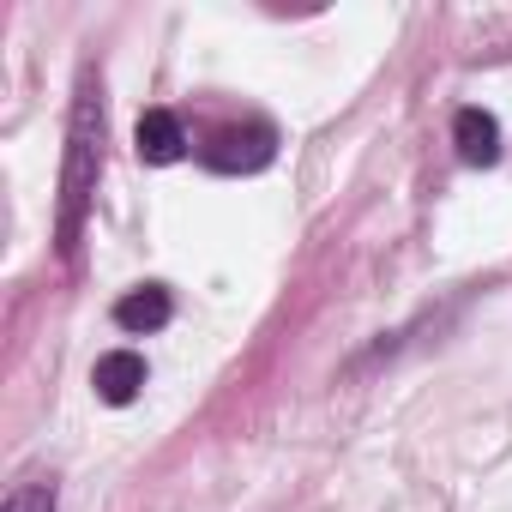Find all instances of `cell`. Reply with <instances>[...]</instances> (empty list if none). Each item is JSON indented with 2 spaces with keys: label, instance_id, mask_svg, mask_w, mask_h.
Instances as JSON below:
<instances>
[{
  "label": "cell",
  "instance_id": "3957f363",
  "mask_svg": "<svg viewBox=\"0 0 512 512\" xmlns=\"http://www.w3.org/2000/svg\"><path fill=\"white\" fill-rule=\"evenodd\" d=\"M91 386H97L103 404H133L139 386H145V356H133V350H109V356L91 368Z\"/></svg>",
  "mask_w": 512,
  "mask_h": 512
},
{
  "label": "cell",
  "instance_id": "277c9868",
  "mask_svg": "<svg viewBox=\"0 0 512 512\" xmlns=\"http://www.w3.org/2000/svg\"><path fill=\"white\" fill-rule=\"evenodd\" d=\"M133 145H139L145 163H175V157L187 151V133H181V121H175L169 109H145L139 127H133Z\"/></svg>",
  "mask_w": 512,
  "mask_h": 512
},
{
  "label": "cell",
  "instance_id": "6da1fadb",
  "mask_svg": "<svg viewBox=\"0 0 512 512\" xmlns=\"http://www.w3.org/2000/svg\"><path fill=\"white\" fill-rule=\"evenodd\" d=\"M97 133H103V115H97V97L85 85L79 109H73V157H67V217H61V247L73 253L79 241V205L91 193V169H97Z\"/></svg>",
  "mask_w": 512,
  "mask_h": 512
},
{
  "label": "cell",
  "instance_id": "8992f818",
  "mask_svg": "<svg viewBox=\"0 0 512 512\" xmlns=\"http://www.w3.org/2000/svg\"><path fill=\"white\" fill-rule=\"evenodd\" d=\"M163 320H169V296L157 284H145V290H133V296L115 302V326L121 332H157Z\"/></svg>",
  "mask_w": 512,
  "mask_h": 512
},
{
  "label": "cell",
  "instance_id": "52a82bcc",
  "mask_svg": "<svg viewBox=\"0 0 512 512\" xmlns=\"http://www.w3.org/2000/svg\"><path fill=\"white\" fill-rule=\"evenodd\" d=\"M7 512H55V488L31 482V488H19V494L7 500Z\"/></svg>",
  "mask_w": 512,
  "mask_h": 512
},
{
  "label": "cell",
  "instance_id": "5b68a950",
  "mask_svg": "<svg viewBox=\"0 0 512 512\" xmlns=\"http://www.w3.org/2000/svg\"><path fill=\"white\" fill-rule=\"evenodd\" d=\"M452 139H458V157H464V163H476V169L500 157V127H494V115H488V109H458Z\"/></svg>",
  "mask_w": 512,
  "mask_h": 512
},
{
  "label": "cell",
  "instance_id": "7a4b0ae2",
  "mask_svg": "<svg viewBox=\"0 0 512 512\" xmlns=\"http://www.w3.org/2000/svg\"><path fill=\"white\" fill-rule=\"evenodd\" d=\"M211 169H266L272 163V127H247V133H217L205 145Z\"/></svg>",
  "mask_w": 512,
  "mask_h": 512
}]
</instances>
